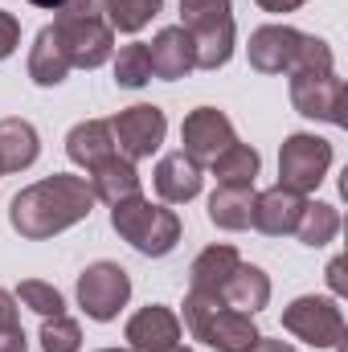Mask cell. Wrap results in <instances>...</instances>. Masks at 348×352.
<instances>
[{"label": "cell", "mask_w": 348, "mask_h": 352, "mask_svg": "<svg viewBox=\"0 0 348 352\" xmlns=\"http://www.w3.org/2000/svg\"><path fill=\"white\" fill-rule=\"evenodd\" d=\"M90 209H94V192H90L87 176L54 173L29 188H21L8 201V226L29 242H45V238L87 221Z\"/></svg>", "instance_id": "obj_1"}, {"label": "cell", "mask_w": 348, "mask_h": 352, "mask_svg": "<svg viewBox=\"0 0 348 352\" xmlns=\"http://www.w3.org/2000/svg\"><path fill=\"white\" fill-rule=\"evenodd\" d=\"M54 33L78 70H98L115 54V29L102 16V0H66L54 16Z\"/></svg>", "instance_id": "obj_2"}, {"label": "cell", "mask_w": 348, "mask_h": 352, "mask_svg": "<svg viewBox=\"0 0 348 352\" xmlns=\"http://www.w3.org/2000/svg\"><path fill=\"white\" fill-rule=\"evenodd\" d=\"M111 230L144 258H164L180 242V217L164 205H152L148 197H127L111 205Z\"/></svg>", "instance_id": "obj_3"}, {"label": "cell", "mask_w": 348, "mask_h": 352, "mask_svg": "<svg viewBox=\"0 0 348 352\" xmlns=\"http://www.w3.org/2000/svg\"><path fill=\"white\" fill-rule=\"evenodd\" d=\"M180 29L193 37L197 70H221L234 58V4L230 0H180Z\"/></svg>", "instance_id": "obj_4"}, {"label": "cell", "mask_w": 348, "mask_h": 352, "mask_svg": "<svg viewBox=\"0 0 348 352\" xmlns=\"http://www.w3.org/2000/svg\"><path fill=\"white\" fill-rule=\"evenodd\" d=\"M332 168V144L320 140V135H307V131H295L283 140L279 148V184L307 197L320 188V180Z\"/></svg>", "instance_id": "obj_5"}, {"label": "cell", "mask_w": 348, "mask_h": 352, "mask_svg": "<svg viewBox=\"0 0 348 352\" xmlns=\"http://www.w3.org/2000/svg\"><path fill=\"white\" fill-rule=\"evenodd\" d=\"M291 102L299 115L345 127L348 123V87L336 70H295L291 74Z\"/></svg>", "instance_id": "obj_6"}, {"label": "cell", "mask_w": 348, "mask_h": 352, "mask_svg": "<svg viewBox=\"0 0 348 352\" xmlns=\"http://www.w3.org/2000/svg\"><path fill=\"white\" fill-rule=\"evenodd\" d=\"M283 328L312 349H340L345 340V316L336 299L324 295H299L291 307H283Z\"/></svg>", "instance_id": "obj_7"}, {"label": "cell", "mask_w": 348, "mask_h": 352, "mask_svg": "<svg viewBox=\"0 0 348 352\" xmlns=\"http://www.w3.org/2000/svg\"><path fill=\"white\" fill-rule=\"evenodd\" d=\"M131 299V274L119 263H90L78 274V307L87 311L90 320L107 324L115 320Z\"/></svg>", "instance_id": "obj_8"}, {"label": "cell", "mask_w": 348, "mask_h": 352, "mask_svg": "<svg viewBox=\"0 0 348 352\" xmlns=\"http://www.w3.org/2000/svg\"><path fill=\"white\" fill-rule=\"evenodd\" d=\"M164 131H168V119L156 102H135L127 111H119L111 119V135H115V152L123 160H148L160 144H164Z\"/></svg>", "instance_id": "obj_9"}, {"label": "cell", "mask_w": 348, "mask_h": 352, "mask_svg": "<svg viewBox=\"0 0 348 352\" xmlns=\"http://www.w3.org/2000/svg\"><path fill=\"white\" fill-rule=\"evenodd\" d=\"M180 144H184L180 152H184L188 160L213 164L230 144H238V135H234V123H230L226 111H217V107H197V111H188L184 123H180Z\"/></svg>", "instance_id": "obj_10"}, {"label": "cell", "mask_w": 348, "mask_h": 352, "mask_svg": "<svg viewBox=\"0 0 348 352\" xmlns=\"http://www.w3.org/2000/svg\"><path fill=\"white\" fill-rule=\"evenodd\" d=\"M299 45H303V33L291 29V25H262L250 33V45H246V58L259 74H291L295 58H299Z\"/></svg>", "instance_id": "obj_11"}, {"label": "cell", "mask_w": 348, "mask_h": 352, "mask_svg": "<svg viewBox=\"0 0 348 352\" xmlns=\"http://www.w3.org/2000/svg\"><path fill=\"white\" fill-rule=\"evenodd\" d=\"M123 336H127L131 352H173L180 344V320H176L173 307L148 303V307H140L127 320V332Z\"/></svg>", "instance_id": "obj_12"}, {"label": "cell", "mask_w": 348, "mask_h": 352, "mask_svg": "<svg viewBox=\"0 0 348 352\" xmlns=\"http://www.w3.org/2000/svg\"><path fill=\"white\" fill-rule=\"evenodd\" d=\"M259 328H254V316L246 311H234V307H217L197 332L193 340H205L213 352H250L259 344Z\"/></svg>", "instance_id": "obj_13"}, {"label": "cell", "mask_w": 348, "mask_h": 352, "mask_svg": "<svg viewBox=\"0 0 348 352\" xmlns=\"http://www.w3.org/2000/svg\"><path fill=\"white\" fill-rule=\"evenodd\" d=\"M299 213H303V197L274 184L266 192H254V209H250V226L270 234V238H283V234H295L299 226Z\"/></svg>", "instance_id": "obj_14"}, {"label": "cell", "mask_w": 348, "mask_h": 352, "mask_svg": "<svg viewBox=\"0 0 348 352\" xmlns=\"http://www.w3.org/2000/svg\"><path fill=\"white\" fill-rule=\"evenodd\" d=\"M148 58H152V78H164V82H176V78H184V74L197 70L193 37H188L180 25L156 33V41L148 45Z\"/></svg>", "instance_id": "obj_15"}, {"label": "cell", "mask_w": 348, "mask_h": 352, "mask_svg": "<svg viewBox=\"0 0 348 352\" xmlns=\"http://www.w3.org/2000/svg\"><path fill=\"white\" fill-rule=\"evenodd\" d=\"M66 156L78 168H98L107 156H115V135H111V119H83L70 127L66 135Z\"/></svg>", "instance_id": "obj_16"}, {"label": "cell", "mask_w": 348, "mask_h": 352, "mask_svg": "<svg viewBox=\"0 0 348 352\" xmlns=\"http://www.w3.org/2000/svg\"><path fill=\"white\" fill-rule=\"evenodd\" d=\"M37 156H41L37 127L29 119H0V176L33 168Z\"/></svg>", "instance_id": "obj_17"}, {"label": "cell", "mask_w": 348, "mask_h": 352, "mask_svg": "<svg viewBox=\"0 0 348 352\" xmlns=\"http://www.w3.org/2000/svg\"><path fill=\"white\" fill-rule=\"evenodd\" d=\"M201 164L197 160H188L184 152H168L160 164H156V192L168 201V205H184V201H193L197 192H201Z\"/></svg>", "instance_id": "obj_18"}, {"label": "cell", "mask_w": 348, "mask_h": 352, "mask_svg": "<svg viewBox=\"0 0 348 352\" xmlns=\"http://www.w3.org/2000/svg\"><path fill=\"white\" fill-rule=\"evenodd\" d=\"M87 180H90L94 201H107V205H119V201H127V197H140V173H135V164L123 160L119 152L107 156L98 168H90Z\"/></svg>", "instance_id": "obj_19"}, {"label": "cell", "mask_w": 348, "mask_h": 352, "mask_svg": "<svg viewBox=\"0 0 348 352\" xmlns=\"http://www.w3.org/2000/svg\"><path fill=\"white\" fill-rule=\"evenodd\" d=\"M221 303L234 307V311H246V316L262 311L270 303V278H266V270L250 266V263H238V270L221 287Z\"/></svg>", "instance_id": "obj_20"}, {"label": "cell", "mask_w": 348, "mask_h": 352, "mask_svg": "<svg viewBox=\"0 0 348 352\" xmlns=\"http://www.w3.org/2000/svg\"><path fill=\"white\" fill-rule=\"evenodd\" d=\"M242 263V254L234 250V246H205L193 266H188V291H205V295H221V287H226V278L238 270Z\"/></svg>", "instance_id": "obj_21"}, {"label": "cell", "mask_w": 348, "mask_h": 352, "mask_svg": "<svg viewBox=\"0 0 348 352\" xmlns=\"http://www.w3.org/2000/svg\"><path fill=\"white\" fill-rule=\"evenodd\" d=\"M70 70H74V66H70V58H66V50H62L54 25H45V29L33 37V50H29V78H33L37 87H62Z\"/></svg>", "instance_id": "obj_22"}, {"label": "cell", "mask_w": 348, "mask_h": 352, "mask_svg": "<svg viewBox=\"0 0 348 352\" xmlns=\"http://www.w3.org/2000/svg\"><path fill=\"white\" fill-rule=\"evenodd\" d=\"M262 156L250 144H230L209 168L217 176V188H254V176H259Z\"/></svg>", "instance_id": "obj_23"}, {"label": "cell", "mask_w": 348, "mask_h": 352, "mask_svg": "<svg viewBox=\"0 0 348 352\" xmlns=\"http://www.w3.org/2000/svg\"><path fill=\"white\" fill-rule=\"evenodd\" d=\"M250 209H254V188H217L209 197V221L217 230H250Z\"/></svg>", "instance_id": "obj_24"}, {"label": "cell", "mask_w": 348, "mask_h": 352, "mask_svg": "<svg viewBox=\"0 0 348 352\" xmlns=\"http://www.w3.org/2000/svg\"><path fill=\"white\" fill-rule=\"evenodd\" d=\"M340 234V213L336 205H324V201H303V213H299V226H295V238L303 246H328L332 238Z\"/></svg>", "instance_id": "obj_25"}, {"label": "cell", "mask_w": 348, "mask_h": 352, "mask_svg": "<svg viewBox=\"0 0 348 352\" xmlns=\"http://www.w3.org/2000/svg\"><path fill=\"white\" fill-rule=\"evenodd\" d=\"M160 8L164 0H102V16L115 33H140Z\"/></svg>", "instance_id": "obj_26"}, {"label": "cell", "mask_w": 348, "mask_h": 352, "mask_svg": "<svg viewBox=\"0 0 348 352\" xmlns=\"http://www.w3.org/2000/svg\"><path fill=\"white\" fill-rule=\"evenodd\" d=\"M115 82L127 87V90L152 82V58H148V45L144 41H131V45L119 50V58H115Z\"/></svg>", "instance_id": "obj_27"}, {"label": "cell", "mask_w": 348, "mask_h": 352, "mask_svg": "<svg viewBox=\"0 0 348 352\" xmlns=\"http://www.w3.org/2000/svg\"><path fill=\"white\" fill-rule=\"evenodd\" d=\"M17 303H25V307L37 311L41 320H50V316H66V299H62V291H58L54 283H41V278H25V283L17 287Z\"/></svg>", "instance_id": "obj_28"}, {"label": "cell", "mask_w": 348, "mask_h": 352, "mask_svg": "<svg viewBox=\"0 0 348 352\" xmlns=\"http://www.w3.org/2000/svg\"><path fill=\"white\" fill-rule=\"evenodd\" d=\"M41 352H78L83 349V328L70 316H50L41 324Z\"/></svg>", "instance_id": "obj_29"}, {"label": "cell", "mask_w": 348, "mask_h": 352, "mask_svg": "<svg viewBox=\"0 0 348 352\" xmlns=\"http://www.w3.org/2000/svg\"><path fill=\"white\" fill-rule=\"evenodd\" d=\"M21 45V21L12 16V12H4L0 8V62L4 58H12V50Z\"/></svg>", "instance_id": "obj_30"}, {"label": "cell", "mask_w": 348, "mask_h": 352, "mask_svg": "<svg viewBox=\"0 0 348 352\" xmlns=\"http://www.w3.org/2000/svg\"><path fill=\"white\" fill-rule=\"evenodd\" d=\"M0 352H29V340H25V328L21 324L0 328Z\"/></svg>", "instance_id": "obj_31"}, {"label": "cell", "mask_w": 348, "mask_h": 352, "mask_svg": "<svg viewBox=\"0 0 348 352\" xmlns=\"http://www.w3.org/2000/svg\"><path fill=\"white\" fill-rule=\"evenodd\" d=\"M8 324H21V320H17V295H8V291L0 287V328H8Z\"/></svg>", "instance_id": "obj_32"}, {"label": "cell", "mask_w": 348, "mask_h": 352, "mask_svg": "<svg viewBox=\"0 0 348 352\" xmlns=\"http://www.w3.org/2000/svg\"><path fill=\"white\" fill-rule=\"evenodd\" d=\"M328 287H332L336 295H345V258H332V263H328Z\"/></svg>", "instance_id": "obj_33"}, {"label": "cell", "mask_w": 348, "mask_h": 352, "mask_svg": "<svg viewBox=\"0 0 348 352\" xmlns=\"http://www.w3.org/2000/svg\"><path fill=\"white\" fill-rule=\"evenodd\" d=\"M307 0H259V8L266 12H295V8H303Z\"/></svg>", "instance_id": "obj_34"}, {"label": "cell", "mask_w": 348, "mask_h": 352, "mask_svg": "<svg viewBox=\"0 0 348 352\" xmlns=\"http://www.w3.org/2000/svg\"><path fill=\"white\" fill-rule=\"evenodd\" d=\"M250 352H299V349H291L287 340H266V336H259V344Z\"/></svg>", "instance_id": "obj_35"}, {"label": "cell", "mask_w": 348, "mask_h": 352, "mask_svg": "<svg viewBox=\"0 0 348 352\" xmlns=\"http://www.w3.org/2000/svg\"><path fill=\"white\" fill-rule=\"evenodd\" d=\"M29 4H33V8H54V12H58L66 0H29Z\"/></svg>", "instance_id": "obj_36"}, {"label": "cell", "mask_w": 348, "mask_h": 352, "mask_svg": "<svg viewBox=\"0 0 348 352\" xmlns=\"http://www.w3.org/2000/svg\"><path fill=\"white\" fill-rule=\"evenodd\" d=\"M102 352H131V349H102Z\"/></svg>", "instance_id": "obj_37"}, {"label": "cell", "mask_w": 348, "mask_h": 352, "mask_svg": "<svg viewBox=\"0 0 348 352\" xmlns=\"http://www.w3.org/2000/svg\"><path fill=\"white\" fill-rule=\"evenodd\" d=\"M173 352H193V349H180V344H176V349H173Z\"/></svg>", "instance_id": "obj_38"}]
</instances>
